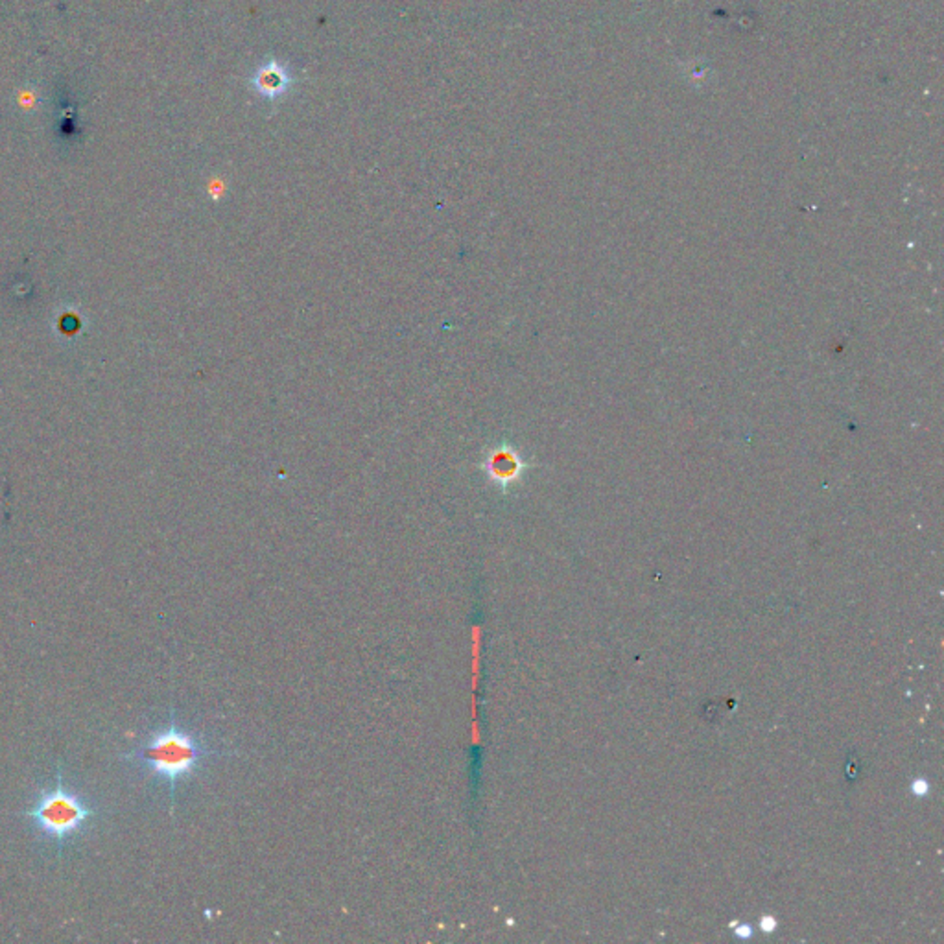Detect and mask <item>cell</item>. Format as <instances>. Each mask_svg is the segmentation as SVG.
<instances>
[{
    "mask_svg": "<svg viewBox=\"0 0 944 944\" xmlns=\"http://www.w3.org/2000/svg\"><path fill=\"white\" fill-rule=\"evenodd\" d=\"M232 754V751L213 745L199 730L181 723L172 708L168 721L151 730L142 744L122 758L144 769L151 780L167 784L170 810L174 811L181 784L198 777L213 760Z\"/></svg>",
    "mask_w": 944,
    "mask_h": 944,
    "instance_id": "obj_1",
    "label": "cell"
},
{
    "mask_svg": "<svg viewBox=\"0 0 944 944\" xmlns=\"http://www.w3.org/2000/svg\"><path fill=\"white\" fill-rule=\"evenodd\" d=\"M26 816L45 837L56 843V852L61 856L63 845L85 828L96 811L85 799L67 788L61 766L58 764L54 785L39 793Z\"/></svg>",
    "mask_w": 944,
    "mask_h": 944,
    "instance_id": "obj_2",
    "label": "cell"
},
{
    "mask_svg": "<svg viewBox=\"0 0 944 944\" xmlns=\"http://www.w3.org/2000/svg\"><path fill=\"white\" fill-rule=\"evenodd\" d=\"M482 468L489 482L506 492L522 482L526 472L532 468V463L511 443L504 441L485 454Z\"/></svg>",
    "mask_w": 944,
    "mask_h": 944,
    "instance_id": "obj_3",
    "label": "cell"
},
{
    "mask_svg": "<svg viewBox=\"0 0 944 944\" xmlns=\"http://www.w3.org/2000/svg\"><path fill=\"white\" fill-rule=\"evenodd\" d=\"M251 87L266 100H279L296 84V77L284 63L268 60L262 63L249 77Z\"/></svg>",
    "mask_w": 944,
    "mask_h": 944,
    "instance_id": "obj_4",
    "label": "cell"
}]
</instances>
